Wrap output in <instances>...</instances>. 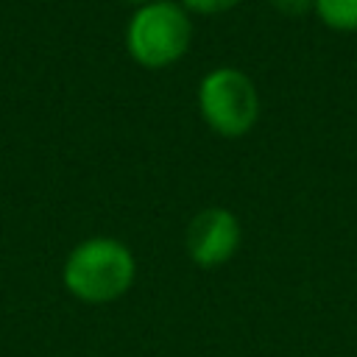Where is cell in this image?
<instances>
[{"label": "cell", "mask_w": 357, "mask_h": 357, "mask_svg": "<svg viewBox=\"0 0 357 357\" xmlns=\"http://www.w3.org/2000/svg\"><path fill=\"white\" fill-rule=\"evenodd\" d=\"M273 6L276 14L282 17H290V20H298V17H307L312 8H315V0H268Z\"/></svg>", "instance_id": "obj_7"}, {"label": "cell", "mask_w": 357, "mask_h": 357, "mask_svg": "<svg viewBox=\"0 0 357 357\" xmlns=\"http://www.w3.org/2000/svg\"><path fill=\"white\" fill-rule=\"evenodd\" d=\"M178 3L190 14H198V17H218L240 6V0H178Z\"/></svg>", "instance_id": "obj_6"}, {"label": "cell", "mask_w": 357, "mask_h": 357, "mask_svg": "<svg viewBox=\"0 0 357 357\" xmlns=\"http://www.w3.org/2000/svg\"><path fill=\"white\" fill-rule=\"evenodd\" d=\"M137 259L131 248L114 237H86L64 259L61 282L67 293L84 304H109L131 290Z\"/></svg>", "instance_id": "obj_1"}, {"label": "cell", "mask_w": 357, "mask_h": 357, "mask_svg": "<svg viewBox=\"0 0 357 357\" xmlns=\"http://www.w3.org/2000/svg\"><path fill=\"white\" fill-rule=\"evenodd\" d=\"M198 112L215 134L237 139L259 120V92L240 67H215L198 84Z\"/></svg>", "instance_id": "obj_3"}, {"label": "cell", "mask_w": 357, "mask_h": 357, "mask_svg": "<svg viewBox=\"0 0 357 357\" xmlns=\"http://www.w3.org/2000/svg\"><path fill=\"white\" fill-rule=\"evenodd\" d=\"M243 243L240 218L226 206H206L195 212L184 231V245L198 268L226 265Z\"/></svg>", "instance_id": "obj_4"}, {"label": "cell", "mask_w": 357, "mask_h": 357, "mask_svg": "<svg viewBox=\"0 0 357 357\" xmlns=\"http://www.w3.org/2000/svg\"><path fill=\"white\" fill-rule=\"evenodd\" d=\"M315 17L337 33L357 31V0H315Z\"/></svg>", "instance_id": "obj_5"}, {"label": "cell", "mask_w": 357, "mask_h": 357, "mask_svg": "<svg viewBox=\"0 0 357 357\" xmlns=\"http://www.w3.org/2000/svg\"><path fill=\"white\" fill-rule=\"evenodd\" d=\"M192 42L190 11L178 0H153L134 8L126 25L128 56L148 70H165L184 59Z\"/></svg>", "instance_id": "obj_2"}, {"label": "cell", "mask_w": 357, "mask_h": 357, "mask_svg": "<svg viewBox=\"0 0 357 357\" xmlns=\"http://www.w3.org/2000/svg\"><path fill=\"white\" fill-rule=\"evenodd\" d=\"M123 3H128V6L139 8V6H148V3H153V0H123Z\"/></svg>", "instance_id": "obj_8"}]
</instances>
